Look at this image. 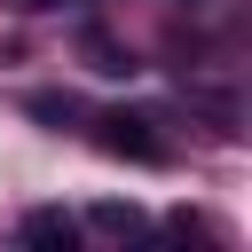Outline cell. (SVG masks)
<instances>
[{
    "label": "cell",
    "instance_id": "obj_1",
    "mask_svg": "<svg viewBox=\"0 0 252 252\" xmlns=\"http://www.w3.org/2000/svg\"><path fill=\"white\" fill-rule=\"evenodd\" d=\"M87 134H94V150L134 158V165H165V158H173V142L158 134V118H150V110H94V118H87Z\"/></svg>",
    "mask_w": 252,
    "mask_h": 252
},
{
    "label": "cell",
    "instance_id": "obj_3",
    "mask_svg": "<svg viewBox=\"0 0 252 252\" xmlns=\"http://www.w3.org/2000/svg\"><path fill=\"white\" fill-rule=\"evenodd\" d=\"M79 55H87V71H102V79H126V71H134V55H126L102 24H87V32H79Z\"/></svg>",
    "mask_w": 252,
    "mask_h": 252
},
{
    "label": "cell",
    "instance_id": "obj_2",
    "mask_svg": "<svg viewBox=\"0 0 252 252\" xmlns=\"http://www.w3.org/2000/svg\"><path fill=\"white\" fill-rule=\"evenodd\" d=\"M24 244H39V252H71V244H79V220H71L63 205H32V213H24Z\"/></svg>",
    "mask_w": 252,
    "mask_h": 252
},
{
    "label": "cell",
    "instance_id": "obj_6",
    "mask_svg": "<svg viewBox=\"0 0 252 252\" xmlns=\"http://www.w3.org/2000/svg\"><path fill=\"white\" fill-rule=\"evenodd\" d=\"M24 8H63V0H24Z\"/></svg>",
    "mask_w": 252,
    "mask_h": 252
},
{
    "label": "cell",
    "instance_id": "obj_4",
    "mask_svg": "<svg viewBox=\"0 0 252 252\" xmlns=\"http://www.w3.org/2000/svg\"><path fill=\"white\" fill-rule=\"evenodd\" d=\"M87 228H94V236H142V228H150V213H142V205H94V213H87Z\"/></svg>",
    "mask_w": 252,
    "mask_h": 252
},
{
    "label": "cell",
    "instance_id": "obj_5",
    "mask_svg": "<svg viewBox=\"0 0 252 252\" xmlns=\"http://www.w3.org/2000/svg\"><path fill=\"white\" fill-rule=\"evenodd\" d=\"M24 110H32V118H47V126H71V118H79V94H55V87H47V94H32Z\"/></svg>",
    "mask_w": 252,
    "mask_h": 252
}]
</instances>
